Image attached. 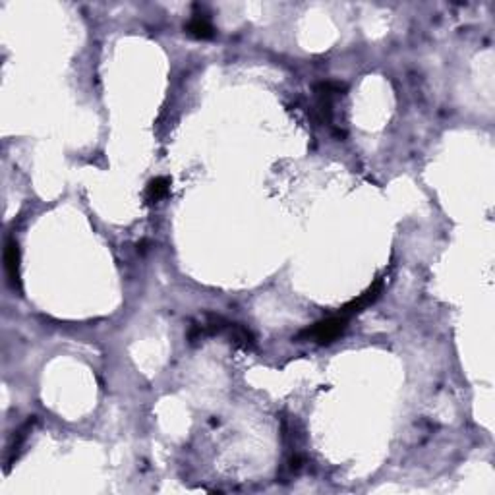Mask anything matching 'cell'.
Listing matches in <instances>:
<instances>
[{
	"label": "cell",
	"instance_id": "1",
	"mask_svg": "<svg viewBox=\"0 0 495 495\" xmlns=\"http://www.w3.org/2000/svg\"><path fill=\"white\" fill-rule=\"evenodd\" d=\"M346 325H348V317L341 312H337L335 315H329V317L312 325L310 329L302 331L300 337L312 339L317 345H331L333 341H337L341 335L345 333Z\"/></svg>",
	"mask_w": 495,
	"mask_h": 495
},
{
	"label": "cell",
	"instance_id": "2",
	"mask_svg": "<svg viewBox=\"0 0 495 495\" xmlns=\"http://www.w3.org/2000/svg\"><path fill=\"white\" fill-rule=\"evenodd\" d=\"M4 269L10 280L14 291H22V279H20V246L18 242L10 238L4 248Z\"/></svg>",
	"mask_w": 495,
	"mask_h": 495
},
{
	"label": "cell",
	"instance_id": "3",
	"mask_svg": "<svg viewBox=\"0 0 495 495\" xmlns=\"http://www.w3.org/2000/svg\"><path fill=\"white\" fill-rule=\"evenodd\" d=\"M381 289H383V279H377L370 289H367L366 292H362L358 298H354L352 302H348L346 306H343L339 312L343 313V315H346L348 319L352 317V315H356V313H360L364 308H367V306H372L374 302L379 298V294H381Z\"/></svg>",
	"mask_w": 495,
	"mask_h": 495
},
{
	"label": "cell",
	"instance_id": "4",
	"mask_svg": "<svg viewBox=\"0 0 495 495\" xmlns=\"http://www.w3.org/2000/svg\"><path fill=\"white\" fill-rule=\"evenodd\" d=\"M33 424H35V418H29V420L22 424V428L18 431H14V435H12V442L8 445V461H6V470H10V466L14 464V461L18 459V455L22 451V447L25 445L27 442V437H29V433L33 430Z\"/></svg>",
	"mask_w": 495,
	"mask_h": 495
},
{
	"label": "cell",
	"instance_id": "5",
	"mask_svg": "<svg viewBox=\"0 0 495 495\" xmlns=\"http://www.w3.org/2000/svg\"><path fill=\"white\" fill-rule=\"evenodd\" d=\"M171 184H173V180L167 178V176H159V178L151 180L149 186H147V192H145V202L149 205L159 204L171 192Z\"/></svg>",
	"mask_w": 495,
	"mask_h": 495
},
{
	"label": "cell",
	"instance_id": "6",
	"mask_svg": "<svg viewBox=\"0 0 495 495\" xmlns=\"http://www.w3.org/2000/svg\"><path fill=\"white\" fill-rule=\"evenodd\" d=\"M186 32H188V35H192L194 39H211L215 35V27L211 25V22L205 16L195 14L194 18L188 22V25H186Z\"/></svg>",
	"mask_w": 495,
	"mask_h": 495
},
{
	"label": "cell",
	"instance_id": "7",
	"mask_svg": "<svg viewBox=\"0 0 495 495\" xmlns=\"http://www.w3.org/2000/svg\"><path fill=\"white\" fill-rule=\"evenodd\" d=\"M226 331L230 335V343H234V345L244 348V350H250V348H254V345H256L254 335L250 333V329H246V327L240 325V323H228Z\"/></svg>",
	"mask_w": 495,
	"mask_h": 495
}]
</instances>
